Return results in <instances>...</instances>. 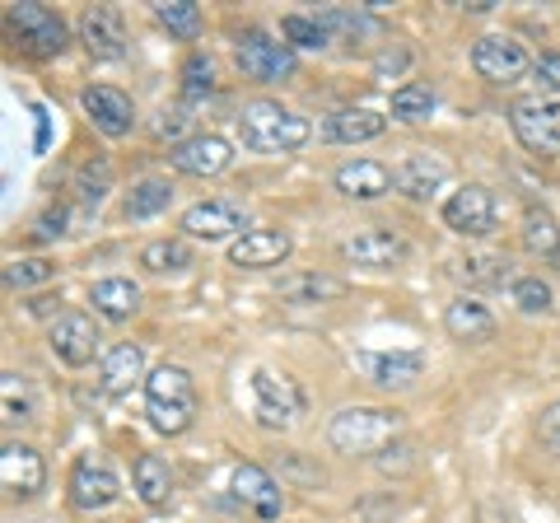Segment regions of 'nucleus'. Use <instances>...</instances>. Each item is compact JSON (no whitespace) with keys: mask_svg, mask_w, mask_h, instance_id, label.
Instances as JSON below:
<instances>
[{"mask_svg":"<svg viewBox=\"0 0 560 523\" xmlns=\"http://www.w3.org/2000/svg\"><path fill=\"white\" fill-rule=\"evenodd\" d=\"M308 136H313L308 117L280 108L276 98H253V103H243V113H238V141L257 154H290V150L308 146Z\"/></svg>","mask_w":560,"mask_h":523,"instance_id":"f257e3e1","label":"nucleus"},{"mask_svg":"<svg viewBox=\"0 0 560 523\" xmlns=\"http://www.w3.org/2000/svg\"><path fill=\"white\" fill-rule=\"evenodd\" d=\"M145 416L160 434H187L191 421H197V383L183 364H160L150 379H145Z\"/></svg>","mask_w":560,"mask_h":523,"instance_id":"f03ea898","label":"nucleus"},{"mask_svg":"<svg viewBox=\"0 0 560 523\" xmlns=\"http://www.w3.org/2000/svg\"><path fill=\"white\" fill-rule=\"evenodd\" d=\"M397 434H401V411L388 407H341L327 421V444L337 453H364V458H378Z\"/></svg>","mask_w":560,"mask_h":523,"instance_id":"7ed1b4c3","label":"nucleus"},{"mask_svg":"<svg viewBox=\"0 0 560 523\" xmlns=\"http://www.w3.org/2000/svg\"><path fill=\"white\" fill-rule=\"evenodd\" d=\"M5 24H10V38L20 43L28 57H61L66 43H70V33H66V20L57 10H47V5H33V0H20V5H10L5 10Z\"/></svg>","mask_w":560,"mask_h":523,"instance_id":"20e7f679","label":"nucleus"},{"mask_svg":"<svg viewBox=\"0 0 560 523\" xmlns=\"http://www.w3.org/2000/svg\"><path fill=\"white\" fill-rule=\"evenodd\" d=\"M234 61L253 84H276L294 75V47L285 38H271L267 28H243L234 43Z\"/></svg>","mask_w":560,"mask_h":523,"instance_id":"39448f33","label":"nucleus"},{"mask_svg":"<svg viewBox=\"0 0 560 523\" xmlns=\"http://www.w3.org/2000/svg\"><path fill=\"white\" fill-rule=\"evenodd\" d=\"M510 127L523 150L533 154H560V103L547 94H523L510 108Z\"/></svg>","mask_w":560,"mask_h":523,"instance_id":"423d86ee","label":"nucleus"},{"mask_svg":"<svg viewBox=\"0 0 560 523\" xmlns=\"http://www.w3.org/2000/svg\"><path fill=\"white\" fill-rule=\"evenodd\" d=\"M253 397H257V426H267V430L294 426L308 407L300 383L290 374H276V370H253Z\"/></svg>","mask_w":560,"mask_h":523,"instance_id":"0eeeda50","label":"nucleus"},{"mask_svg":"<svg viewBox=\"0 0 560 523\" xmlns=\"http://www.w3.org/2000/svg\"><path fill=\"white\" fill-rule=\"evenodd\" d=\"M66 491H70V504H75L80 514H98V510H108V504L121 500V481L103 453H80L75 467H70Z\"/></svg>","mask_w":560,"mask_h":523,"instance_id":"6e6552de","label":"nucleus"},{"mask_svg":"<svg viewBox=\"0 0 560 523\" xmlns=\"http://www.w3.org/2000/svg\"><path fill=\"white\" fill-rule=\"evenodd\" d=\"M248 224V216H243V206L230 201V197H210V201H197V206H187L183 220H178V230L183 239H197V243H220V239H230V234H248L243 230Z\"/></svg>","mask_w":560,"mask_h":523,"instance_id":"1a4fd4ad","label":"nucleus"},{"mask_svg":"<svg viewBox=\"0 0 560 523\" xmlns=\"http://www.w3.org/2000/svg\"><path fill=\"white\" fill-rule=\"evenodd\" d=\"M495 216H500V206L490 197V187H481V183H467L444 201V224L463 239H486L495 230Z\"/></svg>","mask_w":560,"mask_h":523,"instance_id":"9d476101","label":"nucleus"},{"mask_svg":"<svg viewBox=\"0 0 560 523\" xmlns=\"http://www.w3.org/2000/svg\"><path fill=\"white\" fill-rule=\"evenodd\" d=\"M98 323L90 318V313H61L57 323L47 327V346H51V356H57L61 364H70V370H84L94 356H98Z\"/></svg>","mask_w":560,"mask_h":523,"instance_id":"9b49d317","label":"nucleus"},{"mask_svg":"<svg viewBox=\"0 0 560 523\" xmlns=\"http://www.w3.org/2000/svg\"><path fill=\"white\" fill-rule=\"evenodd\" d=\"M168 164L178 168L183 178H220V173L234 164V146L215 131H197V136H187V141L173 146Z\"/></svg>","mask_w":560,"mask_h":523,"instance_id":"f8f14e48","label":"nucleus"},{"mask_svg":"<svg viewBox=\"0 0 560 523\" xmlns=\"http://www.w3.org/2000/svg\"><path fill=\"white\" fill-rule=\"evenodd\" d=\"M471 66H477V75L490 84H510L537 61L528 57V47L518 38H510V33H486V38L471 47Z\"/></svg>","mask_w":560,"mask_h":523,"instance_id":"ddd939ff","label":"nucleus"},{"mask_svg":"<svg viewBox=\"0 0 560 523\" xmlns=\"http://www.w3.org/2000/svg\"><path fill=\"white\" fill-rule=\"evenodd\" d=\"M448 173H453V164L444 160V154L416 150V154H407V160L393 164V191H401L407 201H430L434 191L448 183Z\"/></svg>","mask_w":560,"mask_h":523,"instance_id":"4468645a","label":"nucleus"},{"mask_svg":"<svg viewBox=\"0 0 560 523\" xmlns=\"http://www.w3.org/2000/svg\"><path fill=\"white\" fill-rule=\"evenodd\" d=\"M80 108L94 121V131H103L108 141H121V136H131V127H136V103L121 94L117 84H90V90L80 94Z\"/></svg>","mask_w":560,"mask_h":523,"instance_id":"2eb2a0df","label":"nucleus"},{"mask_svg":"<svg viewBox=\"0 0 560 523\" xmlns=\"http://www.w3.org/2000/svg\"><path fill=\"white\" fill-rule=\"evenodd\" d=\"M0 486H5V496H14V500H33L47 486L43 453L33 444L5 440V449H0Z\"/></svg>","mask_w":560,"mask_h":523,"instance_id":"dca6fc26","label":"nucleus"},{"mask_svg":"<svg viewBox=\"0 0 560 523\" xmlns=\"http://www.w3.org/2000/svg\"><path fill=\"white\" fill-rule=\"evenodd\" d=\"M230 486H234V500L248 514H257L261 523H276L280 510H285V491H280L276 477L267 473V467H257V463H238Z\"/></svg>","mask_w":560,"mask_h":523,"instance_id":"f3484780","label":"nucleus"},{"mask_svg":"<svg viewBox=\"0 0 560 523\" xmlns=\"http://www.w3.org/2000/svg\"><path fill=\"white\" fill-rule=\"evenodd\" d=\"M80 43L94 61H121L127 57V24H121V10L90 5L80 14Z\"/></svg>","mask_w":560,"mask_h":523,"instance_id":"a211bd4d","label":"nucleus"},{"mask_svg":"<svg viewBox=\"0 0 560 523\" xmlns=\"http://www.w3.org/2000/svg\"><path fill=\"white\" fill-rule=\"evenodd\" d=\"M341 257L355 262V267H364V271H393L411 257V243L401 234H393V230H364V234L341 243Z\"/></svg>","mask_w":560,"mask_h":523,"instance_id":"6ab92c4d","label":"nucleus"},{"mask_svg":"<svg viewBox=\"0 0 560 523\" xmlns=\"http://www.w3.org/2000/svg\"><path fill=\"white\" fill-rule=\"evenodd\" d=\"M290 234L285 230H248L243 239L230 243V262L243 271H267V267H280L290 257Z\"/></svg>","mask_w":560,"mask_h":523,"instance_id":"aec40b11","label":"nucleus"},{"mask_svg":"<svg viewBox=\"0 0 560 523\" xmlns=\"http://www.w3.org/2000/svg\"><path fill=\"white\" fill-rule=\"evenodd\" d=\"M331 187L350 201H378L393 191V168L378 160H346L337 173H331Z\"/></svg>","mask_w":560,"mask_h":523,"instance_id":"412c9836","label":"nucleus"},{"mask_svg":"<svg viewBox=\"0 0 560 523\" xmlns=\"http://www.w3.org/2000/svg\"><path fill=\"white\" fill-rule=\"evenodd\" d=\"M140 379H150V374H145V356H140L136 341H117L113 351L98 360V388L108 397H127Z\"/></svg>","mask_w":560,"mask_h":523,"instance_id":"4be33fe9","label":"nucleus"},{"mask_svg":"<svg viewBox=\"0 0 560 523\" xmlns=\"http://www.w3.org/2000/svg\"><path fill=\"white\" fill-rule=\"evenodd\" d=\"M360 364H364V374H370V383H378V388H411V383L420 379V370H425V360H420L416 351H364Z\"/></svg>","mask_w":560,"mask_h":523,"instance_id":"5701e85b","label":"nucleus"},{"mask_svg":"<svg viewBox=\"0 0 560 523\" xmlns=\"http://www.w3.org/2000/svg\"><path fill=\"white\" fill-rule=\"evenodd\" d=\"M388 131V117L374 113V108H341L327 117V141L337 146H364V141H378Z\"/></svg>","mask_w":560,"mask_h":523,"instance_id":"b1692460","label":"nucleus"},{"mask_svg":"<svg viewBox=\"0 0 560 523\" xmlns=\"http://www.w3.org/2000/svg\"><path fill=\"white\" fill-rule=\"evenodd\" d=\"M90 304H94L98 318L121 323L140 309V286L131 281V276H103V281L90 286Z\"/></svg>","mask_w":560,"mask_h":523,"instance_id":"393cba45","label":"nucleus"},{"mask_svg":"<svg viewBox=\"0 0 560 523\" xmlns=\"http://www.w3.org/2000/svg\"><path fill=\"white\" fill-rule=\"evenodd\" d=\"M444 327L453 341H490L495 337V318H490V309L467 300V294H458L448 309H444Z\"/></svg>","mask_w":560,"mask_h":523,"instance_id":"a878e982","label":"nucleus"},{"mask_svg":"<svg viewBox=\"0 0 560 523\" xmlns=\"http://www.w3.org/2000/svg\"><path fill=\"white\" fill-rule=\"evenodd\" d=\"M131 481H136V496L145 500L150 510H164L173 500V467H168V458H160V453H140L136 467H131Z\"/></svg>","mask_w":560,"mask_h":523,"instance_id":"bb28decb","label":"nucleus"},{"mask_svg":"<svg viewBox=\"0 0 560 523\" xmlns=\"http://www.w3.org/2000/svg\"><path fill=\"white\" fill-rule=\"evenodd\" d=\"M280 300L290 304H327V300H341L346 294V281L341 276H323V271H304V276H285L276 286Z\"/></svg>","mask_w":560,"mask_h":523,"instance_id":"cd10ccee","label":"nucleus"},{"mask_svg":"<svg viewBox=\"0 0 560 523\" xmlns=\"http://www.w3.org/2000/svg\"><path fill=\"white\" fill-rule=\"evenodd\" d=\"M191 262H197V253H191V239H154L140 248V267H145L150 276H183Z\"/></svg>","mask_w":560,"mask_h":523,"instance_id":"c85d7f7f","label":"nucleus"},{"mask_svg":"<svg viewBox=\"0 0 560 523\" xmlns=\"http://www.w3.org/2000/svg\"><path fill=\"white\" fill-rule=\"evenodd\" d=\"M523 248L541 262H560V224L547 206H528L523 211Z\"/></svg>","mask_w":560,"mask_h":523,"instance_id":"c756f323","label":"nucleus"},{"mask_svg":"<svg viewBox=\"0 0 560 523\" xmlns=\"http://www.w3.org/2000/svg\"><path fill=\"white\" fill-rule=\"evenodd\" d=\"M280 38H285L294 51H323L331 43V33L323 28L318 10H313V14H285V20H280Z\"/></svg>","mask_w":560,"mask_h":523,"instance_id":"7c9ffc66","label":"nucleus"},{"mask_svg":"<svg viewBox=\"0 0 560 523\" xmlns=\"http://www.w3.org/2000/svg\"><path fill=\"white\" fill-rule=\"evenodd\" d=\"M168 201H173V183L168 178H140L131 187V197H127V220L160 216V211H168Z\"/></svg>","mask_w":560,"mask_h":523,"instance_id":"2f4dec72","label":"nucleus"},{"mask_svg":"<svg viewBox=\"0 0 560 523\" xmlns=\"http://www.w3.org/2000/svg\"><path fill=\"white\" fill-rule=\"evenodd\" d=\"M154 20H160L173 38H183V43H191L201 33V5H191V0H164V5H154Z\"/></svg>","mask_w":560,"mask_h":523,"instance_id":"473e14b6","label":"nucleus"},{"mask_svg":"<svg viewBox=\"0 0 560 523\" xmlns=\"http://www.w3.org/2000/svg\"><path fill=\"white\" fill-rule=\"evenodd\" d=\"M183 98L187 103H197L206 94H215V61L206 57V51H191V57L183 61Z\"/></svg>","mask_w":560,"mask_h":523,"instance_id":"72a5a7b5","label":"nucleus"},{"mask_svg":"<svg viewBox=\"0 0 560 523\" xmlns=\"http://www.w3.org/2000/svg\"><path fill=\"white\" fill-rule=\"evenodd\" d=\"M434 113V90L430 84H401V90H393V117L397 121H425Z\"/></svg>","mask_w":560,"mask_h":523,"instance_id":"f704fd0d","label":"nucleus"},{"mask_svg":"<svg viewBox=\"0 0 560 523\" xmlns=\"http://www.w3.org/2000/svg\"><path fill=\"white\" fill-rule=\"evenodd\" d=\"M0 403H5V421L10 426H24L33 421V397H28V379L5 370V379H0Z\"/></svg>","mask_w":560,"mask_h":523,"instance_id":"c9c22d12","label":"nucleus"},{"mask_svg":"<svg viewBox=\"0 0 560 523\" xmlns=\"http://www.w3.org/2000/svg\"><path fill=\"white\" fill-rule=\"evenodd\" d=\"M318 20H323V28L331 33V38H370L374 33V20L364 10H341V5H331V10H318Z\"/></svg>","mask_w":560,"mask_h":523,"instance_id":"e433bc0d","label":"nucleus"},{"mask_svg":"<svg viewBox=\"0 0 560 523\" xmlns=\"http://www.w3.org/2000/svg\"><path fill=\"white\" fill-rule=\"evenodd\" d=\"M57 281V267H51L47 257H20L5 267V286L10 290H33V286H47Z\"/></svg>","mask_w":560,"mask_h":523,"instance_id":"4c0bfd02","label":"nucleus"},{"mask_svg":"<svg viewBox=\"0 0 560 523\" xmlns=\"http://www.w3.org/2000/svg\"><path fill=\"white\" fill-rule=\"evenodd\" d=\"M510 290H514V304L523 313H551L556 309V294H551V286L541 281V276H518Z\"/></svg>","mask_w":560,"mask_h":523,"instance_id":"58836bf2","label":"nucleus"},{"mask_svg":"<svg viewBox=\"0 0 560 523\" xmlns=\"http://www.w3.org/2000/svg\"><path fill=\"white\" fill-rule=\"evenodd\" d=\"M103 197H108V164H103L98 173H94V164H84L80 178H75V201L84 206V211H98Z\"/></svg>","mask_w":560,"mask_h":523,"instance_id":"ea45409f","label":"nucleus"},{"mask_svg":"<svg viewBox=\"0 0 560 523\" xmlns=\"http://www.w3.org/2000/svg\"><path fill=\"white\" fill-rule=\"evenodd\" d=\"M463 276L471 286H504V281H510V262H504V257H467Z\"/></svg>","mask_w":560,"mask_h":523,"instance_id":"a19ab883","label":"nucleus"},{"mask_svg":"<svg viewBox=\"0 0 560 523\" xmlns=\"http://www.w3.org/2000/svg\"><path fill=\"white\" fill-rule=\"evenodd\" d=\"M407 66H411V51L401 47V43H393V47H383L378 57H374V75H378V80H397L401 71H407Z\"/></svg>","mask_w":560,"mask_h":523,"instance_id":"79ce46f5","label":"nucleus"},{"mask_svg":"<svg viewBox=\"0 0 560 523\" xmlns=\"http://www.w3.org/2000/svg\"><path fill=\"white\" fill-rule=\"evenodd\" d=\"M66 234V206H47V211L33 220V239H43V243H57Z\"/></svg>","mask_w":560,"mask_h":523,"instance_id":"37998d69","label":"nucleus"},{"mask_svg":"<svg viewBox=\"0 0 560 523\" xmlns=\"http://www.w3.org/2000/svg\"><path fill=\"white\" fill-rule=\"evenodd\" d=\"M533 75H537V84H541V90L560 94V51H541V57H537V66H533Z\"/></svg>","mask_w":560,"mask_h":523,"instance_id":"c03bdc74","label":"nucleus"},{"mask_svg":"<svg viewBox=\"0 0 560 523\" xmlns=\"http://www.w3.org/2000/svg\"><path fill=\"white\" fill-rule=\"evenodd\" d=\"M537 434H541V444L556 449L560 453V403L541 411V421H537Z\"/></svg>","mask_w":560,"mask_h":523,"instance_id":"a18cd8bd","label":"nucleus"},{"mask_svg":"<svg viewBox=\"0 0 560 523\" xmlns=\"http://www.w3.org/2000/svg\"><path fill=\"white\" fill-rule=\"evenodd\" d=\"M183 127H187V113L173 108V113H164V121H160V136H178Z\"/></svg>","mask_w":560,"mask_h":523,"instance_id":"49530a36","label":"nucleus"}]
</instances>
